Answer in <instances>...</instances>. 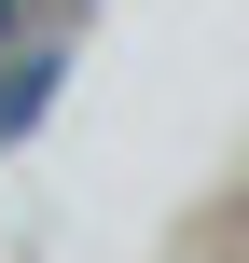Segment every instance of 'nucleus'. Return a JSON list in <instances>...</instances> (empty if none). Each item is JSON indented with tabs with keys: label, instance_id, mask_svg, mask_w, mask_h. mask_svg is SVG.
<instances>
[{
	"label": "nucleus",
	"instance_id": "nucleus-1",
	"mask_svg": "<svg viewBox=\"0 0 249 263\" xmlns=\"http://www.w3.org/2000/svg\"><path fill=\"white\" fill-rule=\"evenodd\" d=\"M42 97H55V55H28V69H14V83H0V139H14V125H28V111H42Z\"/></svg>",
	"mask_w": 249,
	"mask_h": 263
}]
</instances>
